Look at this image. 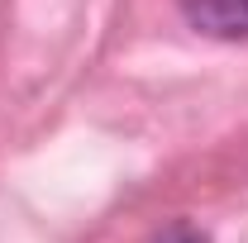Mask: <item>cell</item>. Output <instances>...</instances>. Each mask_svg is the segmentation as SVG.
<instances>
[{
  "mask_svg": "<svg viewBox=\"0 0 248 243\" xmlns=\"http://www.w3.org/2000/svg\"><path fill=\"white\" fill-rule=\"evenodd\" d=\"M182 10L205 33H219V38L248 33V0H182Z\"/></svg>",
  "mask_w": 248,
  "mask_h": 243,
  "instance_id": "6da1fadb",
  "label": "cell"
},
{
  "mask_svg": "<svg viewBox=\"0 0 248 243\" xmlns=\"http://www.w3.org/2000/svg\"><path fill=\"white\" fill-rule=\"evenodd\" d=\"M172 243H205V239H191V234H186V239H172Z\"/></svg>",
  "mask_w": 248,
  "mask_h": 243,
  "instance_id": "7a4b0ae2",
  "label": "cell"
}]
</instances>
